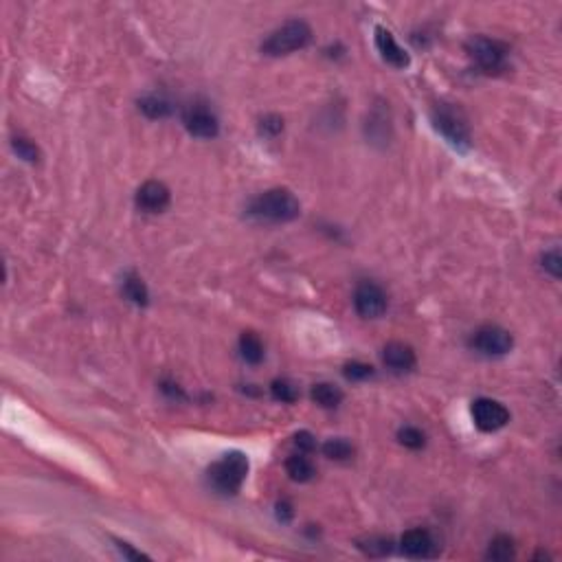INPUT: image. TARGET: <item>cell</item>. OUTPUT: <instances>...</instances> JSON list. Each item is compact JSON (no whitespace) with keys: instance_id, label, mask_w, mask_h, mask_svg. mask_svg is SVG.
<instances>
[{"instance_id":"1","label":"cell","mask_w":562,"mask_h":562,"mask_svg":"<svg viewBox=\"0 0 562 562\" xmlns=\"http://www.w3.org/2000/svg\"><path fill=\"white\" fill-rule=\"evenodd\" d=\"M250 216L264 222H290L299 218L301 204L288 189H270L250 202Z\"/></svg>"},{"instance_id":"2","label":"cell","mask_w":562,"mask_h":562,"mask_svg":"<svg viewBox=\"0 0 562 562\" xmlns=\"http://www.w3.org/2000/svg\"><path fill=\"white\" fill-rule=\"evenodd\" d=\"M310 40H312L310 24L303 20H290L266 38L262 51L266 55H288L292 51L305 48L310 44Z\"/></svg>"},{"instance_id":"3","label":"cell","mask_w":562,"mask_h":562,"mask_svg":"<svg viewBox=\"0 0 562 562\" xmlns=\"http://www.w3.org/2000/svg\"><path fill=\"white\" fill-rule=\"evenodd\" d=\"M248 474V459L242 452H228L209 468V481L216 490L235 494Z\"/></svg>"},{"instance_id":"4","label":"cell","mask_w":562,"mask_h":562,"mask_svg":"<svg viewBox=\"0 0 562 562\" xmlns=\"http://www.w3.org/2000/svg\"><path fill=\"white\" fill-rule=\"evenodd\" d=\"M433 125L435 130L444 134V139L459 147V149H468L470 147V127L466 117L462 115L459 108H452L450 104H440L433 108Z\"/></svg>"},{"instance_id":"5","label":"cell","mask_w":562,"mask_h":562,"mask_svg":"<svg viewBox=\"0 0 562 562\" xmlns=\"http://www.w3.org/2000/svg\"><path fill=\"white\" fill-rule=\"evenodd\" d=\"M466 51L483 70H499L507 58V46L485 36H472L466 42Z\"/></svg>"},{"instance_id":"6","label":"cell","mask_w":562,"mask_h":562,"mask_svg":"<svg viewBox=\"0 0 562 562\" xmlns=\"http://www.w3.org/2000/svg\"><path fill=\"white\" fill-rule=\"evenodd\" d=\"M512 345V334L499 325H483L472 336V347L483 356H505Z\"/></svg>"},{"instance_id":"7","label":"cell","mask_w":562,"mask_h":562,"mask_svg":"<svg viewBox=\"0 0 562 562\" xmlns=\"http://www.w3.org/2000/svg\"><path fill=\"white\" fill-rule=\"evenodd\" d=\"M472 420H474L479 430L494 433V430L503 428L509 422V411L497 400L479 398L472 404Z\"/></svg>"},{"instance_id":"8","label":"cell","mask_w":562,"mask_h":562,"mask_svg":"<svg viewBox=\"0 0 562 562\" xmlns=\"http://www.w3.org/2000/svg\"><path fill=\"white\" fill-rule=\"evenodd\" d=\"M354 305H356V312L363 319H378L387 310V295L380 286L371 284V281H365V284H361L354 292Z\"/></svg>"},{"instance_id":"9","label":"cell","mask_w":562,"mask_h":562,"mask_svg":"<svg viewBox=\"0 0 562 562\" xmlns=\"http://www.w3.org/2000/svg\"><path fill=\"white\" fill-rule=\"evenodd\" d=\"M400 547L408 558H430L438 551L433 534L428 529H422V527L404 531L402 539H400Z\"/></svg>"},{"instance_id":"10","label":"cell","mask_w":562,"mask_h":562,"mask_svg":"<svg viewBox=\"0 0 562 562\" xmlns=\"http://www.w3.org/2000/svg\"><path fill=\"white\" fill-rule=\"evenodd\" d=\"M169 189L159 181H147L137 191V204L145 213H161L169 207Z\"/></svg>"},{"instance_id":"11","label":"cell","mask_w":562,"mask_h":562,"mask_svg":"<svg viewBox=\"0 0 562 562\" xmlns=\"http://www.w3.org/2000/svg\"><path fill=\"white\" fill-rule=\"evenodd\" d=\"M183 121H185V127L189 130V134L198 139H213L220 130L216 115H211L207 108H189Z\"/></svg>"},{"instance_id":"12","label":"cell","mask_w":562,"mask_h":562,"mask_svg":"<svg viewBox=\"0 0 562 562\" xmlns=\"http://www.w3.org/2000/svg\"><path fill=\"white\" fill-rule=\"evenodd\" d=\"M376 46L380 51V55L396 68H406L408 62H411L406 55V51L396 42L393 33L385 27H376Z\"/></svg>"},{"instance_id":"13","label":"cell","mask_w":562,"mask_h":562,"mask_svg":"<svg viewBox=\"0 0 562 562\" xmlns=\"http://www.w3.org/2000/svg\"><path fill=\"white\" fill-rule=\"evenodd\" d=\"M382 361H385V365L396 371V373H404V371H411L415 367V351L404 345V343H389L385 347V351H382Z\"/></svg>"},{"instance_id":"14","label":"cell","mask_w":562,"mask_h":562,"mask_svg":"<svg viewBox=\"0 0 562 562\" xmlns=\"http://www.w3.org/2000/svg\"><path fill=\"white\" fill-rule=\"evenodd\" d=\"M240 354L246 363L260 365L264 361V343L260 341L258 334L246 332V334H242V339H240Z\"/></svg>"},{"instance_id":"15","label":"cell","mask_w":562,"mask_h":562,"mask_svg":"<svg viewBox=\"0 0 562 562\" xmlns=\"http://www.w3.org/2000/svg\"><path fill=\"white\" fill-rule=\"evenodd\" d=\"M312 400L323 408H334L343 402V391L329 382H319L312 387Z\"/></svg>"},{"instance_id":"16","label":"cell","mask_w":562,"mask_h":562,"mask_svg":"<svg viewBox=\"0 0 562 562\" xmlns=\"http://www.w3.org/2000/svg\"><path fill=\"white\" fill-rule=\"evenodd\" d=\"M286 470L290 474L292 481H299V483H305V481H312L317 470L312 466V462L308 457H301V455H295L286 462Z\"/></svg>"},{"instance_id":"17","label":"cell","mask_w":562,"mask_h":562,"mask_svg":"<svg viewBox=\"0 0 562 562\" xmlns=\"http://www.w3.org/2000/svg\"><path fill=\"white\" fill-rule=\"evenodd\" d=\"M139 108L149 117V119H165L171 115V104L161 97V95H147L139 101Z\"/></svg>"},{"instance_id":"18","label":"cell","mask_w":562,"mask_h":562,"mask_svg":"<svg viewBox=\"0 0 562 562\" xmlns=\"http://www.w3.org/2000/svg\"><path fill=\"white\" fill-rule=\"evenodd\" d=\"M123 295L130 299L132 303H137V305H145L147 297H149L147 288L143 284V279L139 275H134V272L125 275V279H123Z\"/></svg>"},{"instance_id":"19","label":"cell","mask_w":562,"mask_h":562,"mask_svg":"<svg viewBox=\"0 0 562 562\" xmlns=\"http://www.w3.org/2000/svg\"><path fill=\"white\" fill-rule=\"evenodd\" d=\"M488 556L490 560H499V562H505L509 558H514V543L509 536H497V539L490 543L488 547Z\"/></svg>"},{"instance_id":"20","label":"cell","mask_w":562,"mask_h":562,"mask_svg":"<svg viewBox=\"0 0 562 562\" xmlns=\"http://www.w3.org/2000/svg\"><path fill=\"white\" fill-rule=\"evenodd\" d=\"M323 455L329 457V459H336V462H345L354 455V446L347 442V440H327L323 444Z\"/></svg>"},{"instance_id":"21","label":"cell","mask_w":562,"mask_h":562,"mask_svg":"<svg viewBox=\"0 0 562 562\" xmlns=\"http://www.w3.org/2000/svg\"><path fill=\"white\" fill-rule=\"evenodd\" d=\"M270 391H272V398L275 400L286 402V404H290V402H295L299 398L297 387L292 385V382H288V380H275L272 385H270Z\"/></svg>"},{"instance_id":"22","label":"cell","mask_w":562,"mask_h":562,"mask_svg":"<svg viewBox=\"0 0 562 562\" xmlns=\"http://www.w3.org/2000/svg\"><path fill=\"white\" fill-rule=\"evenodd\" d=\"M398 440H400L406 448H413V450H418V448H422V446L426 444L424 433H422L420 428H415V426H404V428H400Z\"/></svg>"},{"instance_id":"23","label":"cell","mask_w":562,"mask_h":562,"mask_svg":"<svg viewBox=\"0 0 562 562\" xmlns=\"http://www.w3.org/2000/svg\"><path fill=\"white\" fill-rule=\"evenodd\" d=\"M11 145H14V152H16V154H18L20 159H24L27 163H36V161L40 159L38 147H36L31 141H27V139L16 137V139L11 141Z\"/></svg>"},{"instance_id":"24","label":"cell","mask_w":562,"mask_h":562,"mask_svg":"<svg viewBox=\"0 0 562 562\" xmlns=\"http://www.w3.org/2000/svg\"><path fill=\"white\" fill-rule=\"evenodd\" d=\"M345 378L349 380H367L373 376V367L367 365V363H359V361H354V363H347L345 365Z\"/></svg>"},{"instance_id":"25","label":"cell","mask_w":562,"mask_h":562,"mask_svg":"<svg viewBox=\"0 0 562 562\" xmlns=\"http://www.w3.org/2000/svg\"><path fill=\"white\" fill-rule=\"evenodd\" d=\"M260 130H262V134H266V137H277L281 130H284V119L277 117V115H268V117L262 119Z\"/></svg>"},{"instance_id":"26","label":"cell","mask_w":562,"mask_h":562,"mask_svg":"<svg viewBox=\"0 0 562 562\" xmlns=\"http://www.w3.org/2000/svg\"><path fill=\"white\" fill-rule=\"evenodd\" d=\"M543 266H545V270H549L553 277H560V272H562V260H560V253H558V250L545 253V258H543Z\"/></svg>"},{"instance_id":"27","label":"cell","mask_w":562,"mask_h":562,"mask_svg":"<svg viewBox=\"0 0 562 562\" xmlns=\"http://www.w3.org/2000/svg\"><path fill=\"white\" fill-rule=\"evenodd\" d=\"M117 547H119V551H121L125 558H130V560H149L145 553H141V551L132 549V545H127V543H117Z\"/></svg>"},{"instance_id":"28","label":"cell","mask_w":562,"mask_h":562,"mask_svg":"<svg viewBox=\"0 0 562 562\" xmlns=\"http://www.w3.org/2000/svg\"><path fill=\"white\" fill-rule=\"evenodd\" d=\"M295 442H297V446L299 448H303V450H314V446H317V442H314V438L310 435V433H299V435L295 438Z\"/></svg>"},{"instance_id":"29","label":"cell","mask_w":562,"mask_h":562,"mask_svg":"<svg viewBox=\"0 0 562 562\" xmlns=\"http://www.w3.org/2000/svg\"><path fill=\"white\" fill-rule=\"evenodd\" d=\"M277 516H279L281 521H290V519H292V507H290L288 503H279V505H277Z\"/></svg>"}]
</instances>
